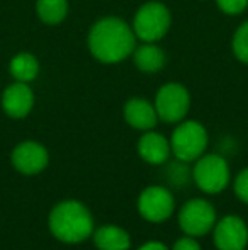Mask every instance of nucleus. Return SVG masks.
Returning <instances> with one entry per match:
<instances>
[{
	"mask_svg": "<svg viewBox=\"0 0 248 250\" xmlns=\"http://www.w3.org/2000/svg\"><path fill=\"white\" fill-rule=\"evenodd\" d=\"M208 131L197 121H184L173 129L170 148L175 158L184 164L195 162L208 148Z\"/></svg>",
	"mask_w": 248,
	"mask_h": 250,
	"instance_id": "4",
	"label": "nucleus"
},
{
	"mask_svg": "<svg viewBox=\"0 0 248 250\" xmlns=\"http://www.w3.org/2000/svg\"><path fill=\"white\" fill-rule=\"evenodd\" d=\"M138 250H169V247H167L165 244H162V242L152 240V242H146V244H143Z\"/></svg>",
	"mask_w": 248,
	"mask_h": 250,
	"instance_id": "22",
	"label": "nucleus"
},
{
	"mask_svg": "<svg viewBox=\"0 0 248 250\" xmlns=\"http://www.w3.org/2000/svg\"><path fill=\"white\" fill-rule=\"evenodd\" d=\"M136 34L124 21L106 17L97 21L89 34V48L102 63H117L134 51Z\"/></svg>",
	"mask_w": 248,
	"mask_h": 250,
	"instance_id": "1",
	"label": "nucleus"
},
{
	"mask_svg": "<svg viewBox=\"0 0 248 250\" xmlns=\"http://www.w3.org/2000/svg\"><path fill=\"white\" fill-rule=\"evenodd\" d=\"M124 119L131 128L139 129V131H150L156 126L158 114H156L155 105H152L145 99L134 97L126 102Z\"/></svg>",
	"mask_w": 248,
	"mask_h": 250,
	"instance_id": "13",
	"label": "nucleus"
},
{
	"mask_svg": "<svg viewBox=\"0 0 248 250\" xmlns=\"http://www.w3.org/2000/svg\"><path fill=\"white\" fill-rule=\"evenodd\" d=\"M233 189H235V194L242 203L248 204V167L238 172V175L235 177L233 182Z\"/></svg>",
	"mask_w": 248,
	"mask_h": 250,
	"instance_id": "19",
	"label": "nucleus"
},
{
	"mask_svg": "<svg viewBox=\"0 0 248 250\" xmlns=\"http://www.w3.org/2000/svg\"><path fill=\"white\" fill-rule=\"evenodd\" d=\"M172 250H202V249L194 237H189V235H186V237L179 238V240L173 244Z\"/></svg>",
	"mask_w": 248,
	"mask_h": 250,
	"instance_id": "21",
	"label": "nucleus"
},
{
	"mask_svg": "<svg viewBox=\"0 0 248 250\" xmlns=\"http://www.w3.org/2000/svg\"><path fill=\"white\" fill-rule=\"evenodd\" d=\"M134 53V65L145 73H155L165 65V55L155 44H143Z\"/></svg>",
	"mask_w": 248,
	"mask_h": 250,
	"instance_id": "15",
	"label": "nucleus"
},
{
	"mask_svg": "<svg viewBox=\"0 0 248 250\" xmlns=\"http://www.w3.org/2000/svg\"><path fill=\"white\" fill-rule=\"evenodd\" d=\"M233 51L240 62L248 63V21L236 29L233 36Z\"/></svg>",
	"mask_w": 248,
	"mask_h": 250,
	"instance_id": "18",
	"label": "nucleus"
},
{
	"mask_svg": "<svg viewBox=\"0 0 248 250\" xmlns=\"http://www.w3.org/2000/svg\"><path fill=\"white\" fill-rule=\"evenodd\" d=\"M216 221H218V214L208 199H189L179 211V227L189 237L199 238L211 233Z\"/></svg>",
	"mask_w": 248,
	"mask_h": 250,
	"instance_id": "5",
	"label": "nucleus"
},
{
	"mask_svg": "<svg viewBox=\"0 0 248 250\" xmlns=\"http://www.w3.org/2000/svg\"><path fill=\"white\" fill-rule=\"evenodd\" d=\"M216 3L225 14L235 16V14H242L247 9L248 0H216Z\"/></svg>",
	"mask_w": 248,
	"mask_h": 250,
	"instance_id": "20",
	"label": "nucleus"
},
{
	"mask_svg": "<svg viewBox=\"0 0 248 250\" xmlns=\"http://www.w3.org/2000/svg\"><path fill=\"white\" fill-rule=\"evenodd\" d=\"M12 167L22 175H38L46 170L50 164V153L44 145L38 142H22L10 153Z\"/></svg>",
	"mask_w": 248,
	"mask_h": 250,
	"instance_id": "10",
	"label": "nucleus"
},
{
	"mask_svg": "<svg viewBox=\"0 0 248 250\" xmlns=\"http://www.w3.org/2000/svg\"><path fill=\"white\" fill-rule=\"evenodd\" d=\"M212 242L218 250H243L248 245V225L240 216L228 214L216 221Z\"/></svg>",
	"mask_w": 248,
	"mask_h": 250,
	"instance_id": "9",
	"label": "nucleus"
},
{
	"mask_svg": "<svg viewBox=\"0 0 248 250\" xmlns=\"http://www.w3.org/2000/svg\"><path fill=\"white\" fill-rule=\"evenodd\" d=\"M170 26V12L160 2H146L138 9L133 22V31L146 43L158 41L165 36Z\"/></svg>",
	"mask_w": 248,
	"mask_h": 250,
	"instance_id": "6",
	"label": "nucleus"
},
{
	"mask_svg": "<svg viewBox=\"0 0 248 250\" xmlns=\"http://www.w3.org/2000/svg\"><path fill=\"white\" fill-rule=\"evenodd\" d=\"M192 181L206 194H219L231 182L229 165L221 155L208 153L199 157L192 168Z\"/></svg>",
	"mask_w": 248,
	"mask_h": 250,
	"instance_id": "3",
	"label": "nucleus"
},
{
	"mask_svg": "<svg viewBox=\"0 0 248 250\" xmlns=\"http://www.w3.org/2000/svg\"><path fill=\"white\" fill-rule=\"evenodd\" d=\"M39 72V63L31 53H19L10 62V73L17 82H31Z\"/></svg>",
	"mask_w": 248,
	"mask_h": 250,
	"instance_id": "16",
	"label": "nucleus"
},
{
	"mask_svg": "<svg viewBox=\"0 0 248 250\" xmlns=\"http://www.w3.org/2000/svg\"><path fill=\"white\" fill-rule=\"evenodd\" d=\"M191 107V97L180 83H167L158 90L155 99V109L158 119L165 123H180Z\"/></svg>",
	"mask_w": 248,
	"mask_h": 250,
	"instance_id": "8",
	"label": "nucleus"
},
{
	"mask_svg": "<svg viewBox=\"0 0 248 250\" xmlns=\"http://www.w3.org/2000/svg\"><path fill=\"white\" fill-rule=\"evenodd\" d=\"M138 213L148 223H163L175 213V198L165 186H148L138 198Z\"/></svg>",
	"mask_w": 248,
	"mask_h": 250,
	"instance_id": "7",
	"label": "nucleus"
},
{
	"mask_svg": "<svg viewBox=\"0 0 248 250\" xmlns=\"http://www.w3.org/2000/svg\"><path fill=\"white\" fill-rule=\"evenodd\" d=\"M34 105V94L26 82H16L9 85L2 94V107L7 116L22 119L31 112Z\"/></svg>",
	"mask_w": 248,
	"mask_h": 250,
	"instance_id": "11",
	"label": "nucleus"
},
{
	"mask_svg": "<svg viewBox=\"0 0 248 250\" xmlns=\"http://www.w3.org/2000/svg\"><path fill=\"white\" fill-rule=\"evenodd\" d=\"M66 0H38V16L46 24H58L66 17Z\"/></svg>",
	"mask_w": 248,
	"mask_h": 250,
	"instance_id": "17",
	"label": "nucleus"
},
{
	"mask_svg": "<svg viewBox=\"0 0 248 250\" xmlns=\"http://www.w3.org/2000/svg\"><path fill=\"white\" fill-rule=\"evenodd\" d=\"M138 153L146 164L150 165H163L169 160L172 148L170 142L163 135L155 131H146L138 142Z\"/></svg>",
	"mask_w": 248,
	"mask_h": 250,
	"instance_id": "12",
	"label": "nucleus"
},
{
	"mask_svg": "<svg viewBox=\"0 0 248 250\" xmlns=\"http://www.w3.org/2000/svg\"><path fill=\"white\" fill-rule=\"evenodd\" d=\"M94 245L99 250H129L131 237L124 228L117 225H102L92 235Z\"/></svg>",
	"mask_w": 248,
	"mask_h": 250,
	"instance_id": "14",
	"label": "nucleus"
},
{
	"mask_svg": "<svg viewBox=\"0 0 248 250\" xmlns=\"http://www.w3.org/2000/svg\"><path fill=\"white\" fill-rule=\"evenodd\" d=\"M243 250H248V249H243Z\"/></svg>",
	"mask_w": 248,
	"mask_h": 250,
	"instance_id": "23",
	"label": "nucleus"
},
{
	"mask_svg": "<svg viewBox=\"0 0 248 250\" xmlns=\"http://www.w3.org/2000/svg\"><path fill=\"white\" fill-rule=\"evenodd\" d=\"M48 228L61 244L78 245L92 237L95 225L85 204L76 199H65L51 208Z\"/></svg>",
	"mask_w": 248,
	"mask_h": 250,
	"instance_id": "2",
	"label": "nucleus"
}]
</instances>
